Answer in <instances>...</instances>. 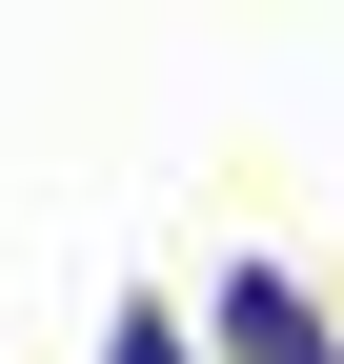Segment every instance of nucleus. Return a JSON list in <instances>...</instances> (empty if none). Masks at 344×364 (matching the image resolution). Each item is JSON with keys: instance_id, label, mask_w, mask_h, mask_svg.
I'll return each mask as SVG.
<instances>
[{"instance_id": "f03ea898", "label": "nucleus", "mask_w": 344, "mask_h": 364, "mask_svg": "<svg viewBox=\"0 0 344 364\" xmlns=\"http://www.w3.org/2000/svg\"><path fill=\"white\" fill-rule=\"evenodd\" d=\"M102 364H203V344L162 324V304H122V324H102Z\"/></svg>"}, {"instance_id": "f257e3e1", "label": "nucleus", "mask_w": 344, "mask_h": 364, "mask_svg": "<svg viewBox=\"0 0 344 364\" xmlns=\"http://www.w3.org/2000/svg\"><path fill=\"white\" fill-rule=\"evenodd\" d=\"M203 304H223V364H344V324H324L304 284H284V263H223Z\"/></svg>"}]
</instances>
